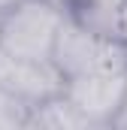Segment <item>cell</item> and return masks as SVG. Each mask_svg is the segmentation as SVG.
I'll return each instance as SVG.
<instances>
[{
  "mask_svg": "<svg viewBox=\"0 0 127 130\" xmlns=\"http://www.w3.org/2000/svg\"><path fill=\"white\" fill-rule=\"evenodd\" d=\"M64 18L58 0H21L0 18V45L24 61H52Z\"/></svg>",
  "mask_w": 127,
  "mask_h": 130,
  "instance_id": "6da1fadb",
  "label": "cell"
},
{
  "mask_svg": "<svg viewBox=\"0 0 127 130\" xmlns=\"http://www.w3.org/2000/svg\"><path fill=\"white\" fill-rule=\"evenodd\" d=\"M52 61L61 70L64 79H73V76L97 70V67L127 61V45L121 39H109V36L94 33L91 27H85L82 21H76L67 12L58 42H55V52H52Z\"/></svg>",
  "mask_w": 127,
  "mask_h": 130,
  "instance_id": "7a4b0ae2",
  "label": "cell"
},
{
  "mask_svg": "<svg viewBox=\"0 0 127 130\" xmlns=\"http://www.w3.org/2000/svg\"><path fill=\"white\" fill-rule=\"evenodd\" d=\"M64 94L73 100L97 127H112L118 109L127 97V61L106 64L64 79Z\"/></svg>",
  "mask_w": 127,
  "mask_h": 130,
  "instance_id": "3957f363",
  "label": "cell"
},
{
  "mask_svg": "<svg viewBox=\"0 0 127 130\" xmlns=\"http://www.w3.org/2000/svg\"><path fill=\"white\" fill-rule=\"evenodd\" d=\"M0 88L33 109L36 103L64 91V76L55 61H24L0 45Z\"/></svg>",
  "mask_w": 127,
  "mask_h": 130,
  "instance_id": "277c9868",
  "label": "cell"
},
{
  "mask_svg": "<svg viewBox=\"0 0 127 130\" xmlns=\"http://www.w3.org/2000/svg\"><path fill=\"white\" fill-rule=\"evenodd\" d=\"M27 127H45V130H76V127H97L94 121L67 97V94H55V97L42 100L30 109Z\"/></svg>",
  "mask_w": 127,
  "mask_h": 130,
  "instance_id": "5b68a950",
  "label": "cell"
},
{
  "mask_svg": "<svg viewBox=\"0 0 127 130\" xmlns=\"http://www.w3.org/2000/svg\"><path fill=\"white\" fill-rule=\"evenodd\" d=\"M27 118H30V106L0 88V130L27 127Z\"/></svg>",
  "mask_w": 127,
  "mask_h": 130,
  "instance_id": "8992f818",
  "label": "cell"
},
{
  "mask_svg": "<svg viewBox=\"0 0 127 130\" xmlns=\"http://www.w3.org/2000/svg\"><path fill=\"white\" fill-rule=\"evenodd\" d=\"M118 39L127 45V0H121L118 6Z\"/></svg>",
  "mask_w": 127,
  "mask_h": 130,
  "instance_id": "52a82bcc",
  "label": "cell"
},
{
  "mask_svg": "<svg viewBox=\"0 0 127 130\" xmlns=\"http://www.w3.org/2000/svg\"><path fill=\"white\" fill-rule=\"evenodd\" d=\"M112 127L115 130H127V97L121 103V109H118V115H115V121H112Z\"/></svg>",
  "mask_w": 127,
  "mask_h": 130,
  "instance_id": "ba28073f",
  "label": "cell"
},
{
  "mask_svg": "<svg viewBox=\"0 0 127 130\" xmlns=\"http://www.w3.org/2000/svg\"><path fill=\"white\" fill-rule=\"evenodd\" d=\"M64 9H73V6H82V3H121V0H58Z\"/></svg>",
  "mask_w": 127,
  "mask_h": 130,
  "instance_id": "9c48e42d",
  "label": "cell"
},
{
  "mask_svg": "<svg viewBox=\"0 0 127 130\" xmlns=\"http://www.w3.org/2000/svg\"><path fill=\"white\" fill-rule=\"evenodd\" d=\"M15 3H21V0H0V18H3V15H6V12L15 6Z\"/></svg>",
  "mask_w": 127,
  "mask_h": 130,
  "instance_id": "30bf717a",
  "label": "cell"
}]
</instances>
